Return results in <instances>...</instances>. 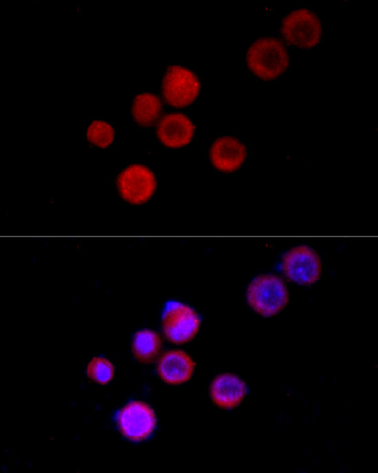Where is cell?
I'll return each instance as SVG.
<instances>
[{"instance_id":"cell-8","label":"cell","mask_w":378,"mask_h":473,"mask_svg":"<svg viewBox=\"0 0 378 473\" xmlns=\"http://www.w3.org/2000/svg\"><path fill=\"white\" fill-rule=\"evenodd\" d=\"M118 423L124 437L133 441H140L153 432L156 418L150 406L143 402L133 401L120 410Z\"/></svg>"},{"instance_id":"cell-6","label":"cell","mask_w":378,"mask_h":473,"mask_svg":"<svg viewBox=\"0 0 378 473\" xmlns=\"http://www.w3.org/2000/svg\"><path fill=\"white\" fill-rule=\"evenodd\" d=\"M282 269L291 281L302 285L316 282L322 272V263L312 248L299 245L290 249L283 256Z\"/></svg>"},{"instance_id":"cell-9","label":"cell","mask_w":378,"mask_h":473,"mask_svg":"<svg viewBox=\"0 0 378 473\" xmlns=\"http://www.w3.org/2000/svg\"><path fill=\"white\" fill-rule=\"evenodd\" d=\"M194 367V362L186 352L170 350L159 357L157 371L164 382L177 385L186 382L191 378Z\"/></svg>"},{"instance_id":"cell-11","label":"cell","mask_w":378,"mask_h":473,"mask_svg":"<svg viewBox=\"0 0 378 473\" xmlns=\"http://www.w3.org/2000/svg\"><path fill=\"white\" fill-rule=\"evenodd\" d=\"M194 127L185 115L178 113L164 116L159 122L157 134L162 143L169 148H180L189 144Z\"/></svg>"},{"instance_id":"cell-12","label":"cell","mask_w":378,"mask_h":473,"mask_svg":"<svg viewBox=\"0 0 378 473\" xmlns=\"http://www.w3.org/2000/svg\"><path fill=\"white\" fill-rule=\"evenodd\" d=\"M246 394L245 382L238 376L232 373H222L212 382L210 388V397L217 406L230 409L239 405Z\"/></svg>"},{"instance_id":"cell-13","label":"cell","mask_w":378,"mask_h":473,"mask_svg":"<svg viewBox=\"0 0 378 473\" xmlns=\"http://www.w3.org/2000/svg\"><path fill=\"white\" fill-rule=\"evenodd\" d=\"M162 103L159 98L150 92L137 95L131 104V113L135 121L140 126H149L158 119Z\"/></svg>"},{"instance_id":"cell-5","label":"cell","mask_w":378,"mask_h":473,"mask_svg":"<svg viewBox=\"0 0 378 473\" xmlns=\"http://www.w3.org/2000/svg\"><path fill=\"white\" fill-rule=\"evenodd\" d=\"M199 90V79L190 69L177 65L167 67L162 80V94L168 104L186 107L197 98Z\"/></svg>"},{"instance_id":"cell-15","label":"cell","mask_w":378,"mask_h":473,"mask_svg":"<svg viewBox=\"0 0 378 473\" xmlns=\"http://www.w3.org/2000/svg\"><path fill=\"white\" fill-rule=\"evenodd\" d=\"M115 138V130L107 122L93 120L86 130V138L93 146L104 148L110 146Z\"/></svg>"},{"instance_id":"cell-10","label":"cell","mask_w":378,"mask_h":473,"mask_svg":"<svg viewBox=\"0 0 378 473\" xmlns=\"http://www.w3.org/2000/svg\"><path fill=\"white\" fill-rule=\"evenodd\" d=\"M247 156L245 145L238 139L231 136L217 138L210 149V157L212 165L217 170L230 173L241 166Z\"/></svg>"},{"instance_id":"cell-1","label":"cell","mask_w":378,"mask_h":473,"mask_svg":"<svg viewBox=\"0 0 378 473\" xmlns=\"http://www.w3.org/2000/svg\"><path fill=\"white\" fill-rule=\"evenodd\" d=\"M245 60L251 72L263 80L276 78L289 65L286 47L280 40L271 37L254 41L246 52Z\"/></svg>"},{"instance_id":"cell-7","label":"cell","mask_w":378,"mask_h":473,"mask_svg":"<svg viewBox=\"0 0 378 473\" xmlns=\"http://www.w3.org/2000/svg\"><path fill=\"white\" fill-rule=\"evenodd\" d=\"M116 184L121 197L135 205L147 201L157 187L153 171L140 164H132L125 168L119 174Z\"/></svg>"},{"instance_id":"cell-2","label":"cell","mask_w":378,"mask_h":473,"mask_svg":"<svg viewBox=\"0 0 378 473\" xmlns=\"http://www.w3.org/2000/svg\"><path fill=\"white\" fill-rule=\"evenodd\" d=\"M246 298L258 314L271 316L280 312L289 302V292L283 280L271 274H262L248 285Z\"/></svg>"},{"instance_id":"cell-3","label":"cell","mask_w":378,"mask_h":473,"mask_svg":"<svg viewBox=\"0 0 378 473\" xmlns=\"http://www.w3.org/2000/svg\"><path fill=\"white\" fill-rule=\"evenodd\" d=\"M162 326L169 342L184 344L190 341L197 333L200 319L198 314L186 304L169 301L162 314Z\"/></svg>"},{"instance_id":"cell-16","label":"cell","mask_w":378,"mask_h":473,"mask_svg":"<svg viewBox=\"0 0 378 473\" xmlns=\"http://www.w3.org/2000/svg\"><path fill=\"white\" fill-rule=\"evenodd\" d=\"M88 377L100 384L110 382L114 375V367L112 363L104 358L94 357L87 366Z\"/></svg>"},{"instance_id":"cell-14","label":"cell","mask_w":378,"mask_h":473,"mask_svg":"<svg viewBox=\"0 0 378 473\" xmlns=\"http://www.w3.org/2000/svg\"><path fill=\"white\" fill-rule=\"evenodd\" d=\"M161 340L157 333L151 329L137 331L132 341V351L136 359L143 363H151L158 355Z\"/></svg>"},{"instance_id":"cell-4","label":"cell","mask_w":378,"mask_h":473,"mask_svg":"<svg viewBox=\"0 0 378 473\" xmlns=\"http://www.w3.org/2000/svg\"><path fill=\"white\" fill-rule=\"evenodd\" d=\"M281 31L283 37L290 45L310 48L320 42L322 25L313 12L300 8L291 11L284 17Z\"/></svg>"}]
</instances>
